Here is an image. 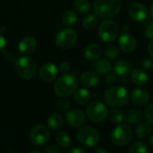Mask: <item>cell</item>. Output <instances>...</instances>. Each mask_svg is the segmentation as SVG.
Returning a JSON list of instances; mask_svg holds the SVG:
<instances>
[{
    "instance_id": "obj_1",
    "label": "cell",
    "mask_w": 153,
    "mask_h": 153,
    "mask_svg": "<svg viewBox=\"0 0 153 153\" xmlns=\"http://www.w3.org/2000/svg\"><path fill=\"white\" fill-rule=\"evenodd\" d=\"M122 8L121 0H94V13L100 18L108 19L117 15Z\"/></svg>"
},
{
    "instance_id": "obj_2",
    "label": "cell",
    "mask_w": 153,
    "mask_h": 153,
    "mask_svg": "<svg viewBox=\"0 0 153 153\" xmlns=\"http://www.w3.org/2000/svg\"><path fill=\"white\" fill-rule=\"evenodd\" d=\"M78 88V80L73 74L61 75L54 84L55 93L61 98L71 96Z\"/></svg>"
},
{
    "instance_id": "obj_3",
    "label": "cell",
    "mask_w": 153,
    "mask_h": 153,
    "mask_svg": "<svg viewBox=\"0 0 153 153\" xmlns=\"http://www.w3.org/2000/svg\"><path fill=\"white\" fill-rule=\"evenodd\" d=\"M129 93L123 86H112L105 91L104 100L107 105L113 108L125 106L129 100Z\"/></svg>"
},
{
    "instance_id": "obj_4",
    "label": "cell",
    "mask_w": 153,
    "mask_h": 153,
    "mask_svg": "<svg viewBox=\"0 0 153 153\" xmlns=\"http://www.w3.org/2000/svg\"><path fill=\"white\" fill-rule=\"evenodd\" d=\"M132 128L124 124H118L112 131L110 134V140L113 144L118 147L127 145L133 139Z\"/></svg>"
},
{
    "instance_id": "obj_5",
    "label": "cell",
    "mask_w": 153,
    "mask_h": 153,
    "mask_svg": "<svg viewBox=\"0 0 153 153\" xmlns=\"http://www.w3.org/2000/svg\"><path fill=\"white\" fill-rule=\"evenodd\" d=\"M76 138L78 142L85 147L92 148L96 146L100 140V134L99 131L91 126H83L76 133Z\"/></svg>"
},
{
    "instance_id": "obj_6",
    "label": "cell",
    "mask_w": 153,
    "mask_h": 153,
    "mask_svg": "<svg viewBox=\"0 0 153 153\" xmlns=\"http://www.w3.org/2000/svg\"><path fill=\"white\" fill-rule=\"evenodd\" d=\"M15 71L21 78L30 80L36 74V64L30 57H19L15 62Z\"/></svg>"
},
{
    "instance_id": "obj_7",
    "label": "cell",
    "mask_w": 153,
    "mask_h": 153,
    "mask_svg": "<svg viewBox=\"0 0 153 153\" xmlns=\"http://www.w3.org/2000/svg\"><path fill=\"white\" fill-rule=\"evenodd\" d=\"M109 111L105 104L100 101H93L89 104L86 109L87 117L94 123H100L108 117Z\"/></svg>"
},
{
    "instance_id": "obj_8",
    "label": "cell",
    "mask_w": 153,
    "mask_h": 153,
    "mask_svg": "<svg viewBox=\"0 0 153 153\" xmlns=\"http://www.w3.org/2000/svg\"><path fill=\"white\" fill-rule=\"evenodd\" d=\"M77 33L72 28L66 27L58 31L56 36V43L62 49H70L77 42Z\"/></svg>"
},
{
    "instance_id": "obj_9",
    "label": "cell",
    "mask_w": 153,
    "mask_h": 153,
    "mask_svg": "<svg viewBox=\"0 0 153 153\" xmlns=\"http://www.w3.org/2000/svg\"><path fill=\"white\" fill-rule=\"evenodd\" d=\"M99 36L102 41L105 42H110L115 40L119 33L118 25L116 22L112 20H105L103 21L98 30Z\"/></svg>"
},
{
    "instance_id": "obj_10",
    "label": "cell",
    "mask_w": 153,
    "mask_h": 153,
    "mask_svg": "<svg viewBox=\"0 0 153 153\" xmlns=\"http://www.w3.org/2000/svg\"><path fill=\"white\" fill-rule=\"evenodd\" d=\"M50 138L48 128L44 125H37L30 132V140L37 147L45 145Z\"/></svg>"
},
{
    "instance_id": "obj_11",
    "label": "cell",
    "mask_w": 153,
    "mask_h": 153,
    "mask_svg": "<svg viewBox=\"0 0 153 153\" xmlns=\"http://www.w3.org/2000/svg\"><path fill=\"white\" fill-rule=\"evenodd\" d=\"M65 120L71 127H81L86 121V115L80 109H73L67 112Z\"/></svg>"
},
{
    "instance_id": "obj_12",
    "label": "cell",
    "mask_w": 153,
    "mask_h": 153,
    "mask_svg": "<svg viewBox=\"0 0 153 153\" xmlns=\"http://www.w3.org/2000/svg\"><path fill=\"white\" fill-rule=\"evenodd\" d=\"M117 45L119 48L125 53H132L136 48L137 41L133 35L125 32L118 38Z\"/></svg>"
},
{
    "instance_id": "obj_13",
    "label": "cell",
    "mask_w": 153,
    "mask_h": 153,
    "mask_svg": "<svg viewBox=\"0 0 153 153\" xmlns=\"http://www.w3.org/2000/svg\"><path fill=\"white\" fill-rule=\"evenodd\" d=\"M57 73H58L57 67L52 63H48L40 67L39 71V76L40 80H42L43 82H49L56 79Z\"/></svg>"
},
{
    "instance_id": "obj_14",
    "label": "cell",
    "mask_w": 153,
    "mask_h": 153,
    "mask_svg": "<svg viewBox=\"0 0 153 153\" xmlns=\"http://www.w3.org/2000/svg\"><path fill=\"white\" fill-rule=\"evenodd\" d=\"M148 14L146 6L139 2L132 4L129 7V15L135 22H143L146 19Z\"/></svg>"
},
{
    "instance_id": "obj_15",
    "label": "cell",
    "mask_w": 153,
    "mask_h": 153,
    "mask_svg": "<svg viewBox=\"0 0 153 153\" xmlns=\"http://www.w3.org/2000/svg\"><path fill=\"white\" fill-rule=\"evenodd\" d=\"M131 100L132 102L136 105V106H145L149 103L150 101V99H151V96H150V93L143 90V89H141V88H136L134 89L131 95Z\"/></svg>"
},
{
    "instance_id": "obj_16",
    "label": "cell",
    "mask_w": 153,
    "mask_h": 153,
    "mask_svg": "<svg viewBox=\"0 0 153 153\" xmlns=\"http://www.w3.org/2000/svg\"><path fill=\"white\" fill-rule=\"evenodd\" d=\"M80 82L85 87H95L100 83V76L96 71H86L81 75Z\"/></svg>"
},
{
    "instance_id": "obj_17",
    "label": "cell",
    "mask_w": 153,
    "mask_h": 153,
    "mask_svg": "<svg viewBox=\"0 0 153 153\" xmlns=\"http://www.w3.org/2000/svg\"><path fill=\"white\" fill-rule=\"evenodd\" d=\"M18 48L22 54H31L37 48V40L33 37H25L19 42Z\"/></svg>"
},
{
    "instance_id": "obj_18",
    "label": "cell",
    "mask_w": 153,
    "mask_h": 153,
    "mask_svg": "<svg viewBox=\"0 0 153 153\" xmlns=\"http://www.w3.org/2000/svg\"><path fill=\"white\" fill-rule=\"evenodd\" d=\"M102 55V48L97 43H91L88 45L84 51V56L89 61H95L99 59Z\"/></svg>"
},
{
    "instance_id": "obj_19",
    "label": "cell",
    "mask_w": 153,
    "mask_h": 153,
    "mask_svg": "<svg viewBox=\"0 0 153 153\" xmlns=\"http://www.w3.org/2000/svg\"><path fill=\"white\" fill-rule=\"evenodd\" d=\"M113 69H114V73L117 76L125 77L131 73L132 65L127 60L121 59V60H118L117 62L115 63Z\"/></svg>"
},
{
    "instance_id": "obj_20",
    "label": "cell",
    "mask_w": 153,
    "mask_h": 153,
    "mask_svg": "<svg viewBox=\"0 0 153 153\" xmlns=\"http://www.w3.org/2000/svg\"><path fill=\"white\" fill-rule=\"evenodd\" d=\"M92 68L100 74H108V73H110L112 65L108 60L100 57L99 59L93 61Z\"/></svg>"
},
{
    "instance_id": "obj_21",
    "label": "cell",
    "mask_w": 153,
    "mask_h": 153,
    "mask_svg": "<svg viewBox=\"0 0 153 153\" xmlns=\"http://www.w3.org/2000/svg\"><path fill=\"white\" fill-rule=\"evenodd\" d=\"M131 78L134 83L137 85H145L148 82L149 77L147 73L140 68L134 69L131 74Z\"/></svg>"
},
{
    "instance_id": "obj_22",
    "label": "cell",
    "mask_w": 153,
    "mask_h": 153,
    "mask_svg": "<svg viewBox=\"0 0 153 153\" xmlns=\"http://www.w3.org/2000/svg\"><path fill=\"white\" fill-rule=\"evenodd\" d=\"M91 91L85 88H82L79 90H76L74 92V99L75 100V102L79 105H85L87 104L90 100H91Z\"/></svg>"
},
{
    "instance_id": "obj_23",
    "label": "cell",
    "mask_w": 153,
    "mask_h": 153,
    "mask_svg": "<svg viewBox=\"0 0 153 153\" xmlns=\"http://www.w3.org/2000/svg\"><path fill=\"white\" fill-rule=\"evenodd\" d=\"M143 117V112L137 108H131L126 115V121L130 125L139 124Z\"/></svg>"
},
{
    "instance_id": "obj_24",
    "label": "cell",
    "mask_w": 153,
    "mask_h": 153,
    "mask_svg": "<svg viewBox=\"0 0 153 153\" xmlns=\"http://www.w3.org/2000/svg\"><path fill=\"white\" fill-rule=\"evenodd\" d=\"M63 123H64V118L60 113L52 114L51 116H49V117L48 118V121H47L48 127L51 128L52 130L59 129L63 126Z\"/></svg>"
},
{
    "instance_id": "obj_25",
    "label": "cell",
    "mask_w": 153,
    "mask_h": 153,
    "mask_svg": "<svg viewBox=\"0 0 153 153\" xmlns=\"http://www.w3.org/2000/svg\"><path fill=\"white\" fill-rule=\"evenodd\" d=\"M98 15L95 13H91L86 15L83 19H82V26L86 29V30H93L96 28V26L99 23V19H98Z\"/></svg>"
},
{
    "instance_id": "obj_26",
    "label": "cell",
    "mask_w": 153,
    "mask_h": 153,
    "mask_svg": "<svg viewBox=\"0 0 153 153\" xmlns=\"http://www.w3.org/2000/svg\"><path fill=\"white\" fill-rule=\"evenodd\" d=\"M152 131V124L147 122L141 123L139 126H137L135 129V134L139 138H145L147 137Z\"/></svg>"
},
{
    "instance_id": "obj_27",
    "label": "cell",
    "mask_w": 153,
    "mask_h": 153,
    "mask_svg": "<svg viewBox=\"0 0 153 153\" xmlns=\"http://www.w3.org/2000/svg\"><path fill=\"white\" fill-rule=\"evenodd\" d=\"M74 6L75 10L81 13H87L91 9V4L89 0H75Z\"/></svg>"
},
{
    "instance_id": "obj_28",
    "label": "cell",
    "mask_w": 153,
    "mask_h": 153,
    "mask_svg": "<svg viewBox=\"0 0 153 153\" xmlns=\"http://www.w3.org/2000/svg\"><path fill=\"white\" fill-rule=\"evenodd\" d=\"M56 142L59 146L64 147V148L69 147L71 145V143H72L71 137L65 132L57 133V134L56 135Z\"/></svg>"
},
{
    "instance_id": "obj_29",
    "label": "cell",
    "mask_w": 153,
    "mask_h": 153,
    "mask_svg": "<svg viewBox=\"0 0 153 153\" xmlns=\"http://www.w3.org/2000/svg\"><path fill=\"white\" fill-rule=\"evenodd\" d=\"M77 22V15L72 10H67L63 14V22L66 26H74Z\"/></svg>"
},
{
    "instance_id": "obj_30",
    "label": "cell",
    "mask_w": 153,
    "mask_h": 153,
    "mask_svg": "<svg viewBox=\"0 0 153 153\" xmlns=\"http://www.w3.org/2000/svg\"><path fill=\"white\" fill-rule=\"evenodd\" d=\"M108 118H109L110 122L113 124H116V125L121 124L124 119V113L122 110H120L118 108H114L109 112Z\"/></svg>"
},
{
    "instance_id": "obj_31",
    "label": "cell",
    "mask_w": 153,
    "mask_h": 153,
    "mask_svg": "<svg viewBox=\"0 0 153 153\" xmlns=\"http://www.w3.org/2000/svg\"><path fill=\"white\" fill-rule=\"evenodd\" d=\"M130 153H147L149 152V148L143 142H135L134 143L130 148H129Z\"/></svg>"
},
{
    "instance_id": "obj_32",
    "label": "cell",
    "mask_w": 153,
    "mask_h": 153,
    "mask_svg": "<svg viewBox=\"0 0 153 153\" xmlns=\"http://www.w3.org/2000/svg\"><path fill=\"white\" fill-rule=\"evenodd\" d=\"M105 55L109 59H116L119 56V48L114 44H108L104 49Z\"/></svg>"
},
{
    "instance_id": "obj_33",
    "label": "cell",
    "mask_w": 153,
    "mask_h": 153,
    "mask_svg": "<svg viewBox=\"0 0 153 153\" xmlns=\"http://www.w3.org/2000/svg\"><path fill=\"white\" fill-rule=\"evenodd\" d=\"M145 116H146L147 121L151 123L152 126H153V102L149 104V106L147 107L146 111H145Z\"/></svg>"
},
{
    "instance_id": "obj_34",
    "label": "cell",
    "mask_w": 153,
    "mask_h": 153,
    "mask_svg": "<svg viewBox=\"0 0 153 153\" xmlns=\"http://www.w3.org/2000/svg\"><path fill=\"white\" fill-rule=\"evenodd\" d=\"M57 107L62 111H67L70 108V102L65 99H61L57 103Z\"/></svg>"
},
{
    "instance_id": "obj_35",
    "label": "cell",
    "mask_w": 153,
    "mask_h": 153,
    "mask_svg": "<svg viewBox=\"0 0 153 153\" xmlns=\"http://www.w3.org/2000/svg\"><path fill=\"white\" fill-rule=\"evenodd\" d=\"M117 75L115 73L113 74L108 73L105 78V82L108 85H113L117 82Z\"/></svg>"
},
{
    "instance_id": "obj_36",
    "label": "cell",
    "mask_w": 153,
    "mask_h": 153,
    "mask_svg": "<svg viewBox=\"0 0 153 153\" xmlns=\"http://www.w3.org/2000/svg\"><path fill=\"white\" fill-rule=\"evenodd\" d=\"M142 66L145 70H151L153 68V60L150 57H143L142 60Z\"/></svg>"
},
{
    "instance_id": "obj_37",
    "label": "cell",
    "mask_w": 153,
    "mask_h": 153,
    "mask_svg": "<svg viewBox=\"0 0 153 153\" xmlns=\"http://www.w3.org/2000/svg\"><path fill=\"white\" fill-rule=\"evenodd\" d=\"M58 69H59V71L61 73L67 74L71 69V65L69 63H67V62H62V63H60V65L58 66Z\"/></svg>"
},
{
    "instance_id": "obj_38",
    "label": "cell",
    "mask_w": 153,
    "mask_h": 153,
    "mask_svg": "<svg viewBox=\"0 0 153 153\" xmlns=\"http://www.w3.org/2000/svg\"><path fill=\"white\" fill-rule=\"evenodd\" d=\"M145 35L148 39H153V22H149L145 27Z\"/></svg>"
},
{
    "instance_id": "obj_39",
    "label": "cell",
    "mask_w": 153,
    "mask_h": 153,
    "mask_svg": "<svg viewBox=\"0 0 153 153\" xmlns=\"http://www.w3.org/2000/svg\"><path fill=\"white\" fill-rule=\"evenodd\" d=\"M46 152L48 153H59L60 150L55 145H50V146L46 148Z\"/></svg>"
},
{
    "instance_id": "obj_40",
    "label": "cell",
    "mask_w": 153,
    "mask_h": 153,
    "mask_svg": "<svg viewBox=\"0 0 153 153\" xmlns=\"http://www.w3.org/2000/svg\"><path fill=\"white\" fill-rule=\"evenodd\" d=\"M70 153H85L86 151L82 148H73L69 151Z\"/></svg>"
},
{
    "instance_id": "obj_41",
    "label": "cell",
    "mask_w": 153,
    "mask_h": 153,
    "mask_svg": "<svg viewBox=\"0 0 153 153\" xmlns=\"http://www.w3.org/2000/svg\"><path fill=\"white\" fill-rule=\"evenodd\" d=\"M5 44H6V41H5L4 38L3 36L0 35V51H2V50L4 48Z\"/></svg>"
},
{
    "instance_id": "obj_42",
    "label": "cell",
    "mask_w": 153,
    "mask_h": 153,
    "mask_svg": "<svg viewBox=\"0 0 153 153\" xmlns=\"http://www.w3.org/2000/svg\"><path fill=\"white\" fill-rule=\"evenodd\" d=\"M148 51H149L151 56L153 58V39L151 40V42L148 45Z\"/></svg>"
},
{
    "instance_id": "obj_43",
    "label": "cell",
    "mask_w": 153,
    "mask_h": 153,
    "mask_svg": "<svg viewBox=\"0 0 153 153\" xmlns=\"http://www.w3.org/2000/svg\"><path fill=\"white\" fill-rule=\"evenodd\" d=\"M94 153H107V150H105L104 148H97L94 150Z\"/></svg>"
},
{
    "instance_id": "obj_44",
    "label": "cell",
    "mask_w": 153,
    "mask_h": 153,
    "mask_svg": "<svg viewBox=\"0 0 153 153\" xmlns=\"http://www.w3.org/2000/svg\"><path fill=\"white\" fill-rule=\"evenodd\" d=\"M150 12H151V16H152V19H153V4H152V6H151Z\"/></svg>"
},
{
    "instance_id": "obj_45",
    "label": "cell",
    "mask_w": 153,
    "mask_h": 153,
    "mask_svg": "<svg viewBox=\"0 0 153 153\" xmlns=\"http://www.w3.org/2000/svg\"><path fill=\"white\" fill-rule=\"evenodd\" d=\"M150 143H151V145L153 147V134L151 136V138H150Z\"/></svg>"
}]
</instances>
